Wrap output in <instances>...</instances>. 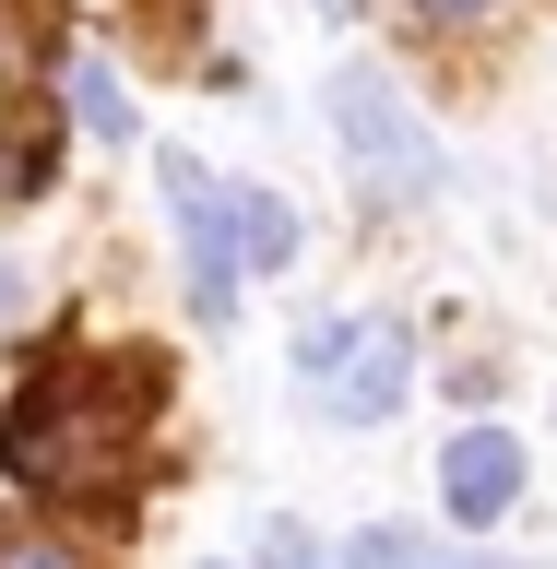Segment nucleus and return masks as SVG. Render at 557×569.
<instances>
[{"label": "nucleus", "mask_w": 557, "mask_h": 569, "mask_svg": "<svg viewBox=\"0 0 557 569\" xmlns=\"http://www.w3.org/2000/svg\"><path fill=\"white\" fill-rule=\"evenodd\" d=\"M167 416V368L155 356H48L24 391H12V416H0V475L24 498H60V510H119L142 475V439Z\"/></svg>", "instance_id": "nucleus-1"}, {"label": "nucleus", "mask_w": 557, "mask_h": 569, "mask_svg": "<svg viewBox=\"0 0 557 569\" xmlns=\"http://www.w3.org/2000/svg\"><path fill=\"white\" fill-rule=\"evenodd\" d=\"M332 142H345V167L380 190V202H439L451 190V142L427 131L416 107H404V83L368 60L332 71Z\"/></svg>", "instance_id": "nucleus-2"}, {"label": "nucleus", "mask_w": 557, "mask_h": 569, "mask_svg": "<svg viewBox=\"0 0 557 569\" xmlns=\"http://www.w3.org/2000/svg\"><path fill=\"white\" fill-rule=\"evenodd\" d=\"M297 380H309V403L332 427H380L416 391V332L391 309H345V320H320L309 345H297Z\"/></svg>", "instance_id": "nucleus-3"}, {"label": "nucleus", "mask_w": 557, "mask_h": 569, "mask_svg": "<svg viewBox=\"0 0 557 569\" xmlns=\"http://www.w3.org/2000/svg\"><path fill=\"white\" fill-rule=\"evenodd\" d=\"M167 213H178V249H190V309L202 320H238V226H226V178L167 154Z\"/></svg>", "instance_id": "nucleus-4"}, {"label": "nucleus", "mask_w": 557, "mask_h": 569, "mask_svg": "<svg viewBox=\"0 0 557 569\" xmlns=\"http://www.w3.org/2000/svg\"><path fill=\"white\" fill-rule=\"evenodd\" d=\"M439 498H451V522H498V510L523 498V439H498V427H451V451H439Z\"/></svg>", "instance_id": "nucleus-5"}, {"label": "nucleus", "mask_w": 557, "mask_h": 569, "mask_svg": "<svg viewBox=\"0 0 557 569\" xmlns=\"http://www.w3.org/2000/svg\"><path fill=\"white\" fill-rule=\"evenodd\" d=\"M345 569H510V558H462V546H439V533H416V522H368L345 546Z\"/></svg>", "instance_id": "nucleus-6"}, {"label": "nucleus", "mask_w": 557, "mask_h": 569, "mask_svg": "<svg viewBox=\"0 0 557 569\" xmlns=\"http://www.w3.org/2000/svg\"><path fill=\"white\" fill-rule=\"evenodd\" d=\"M226 226H238V261H297V202L285 190H226Z\"/></svg>", "instance_id": "nucleus-7"}, {"label": "nucleus", "mask_w": 557, "mask_h": 569, "mask_svg": "<svg viewBox=\"0 0 557 569\" xmlns=\"http://www.w3.org/2000/svg\"><path fill=\"white\" fill-rule=\"evenodd\" d=\"M60 96H71V119H83L96 142H131V96H119V71H107V60H71Z\"/></svg>", "instance_id": "nucleus-8"}, {"label": "nucleus", "mask_w": 557, "mask_h": 569, "mask_svg": "<svg viewBox=\"0 0 557 569\" xmlns=\"http://www.w3.org/2000/svg\"><path fill=\"white\" fill-rule=\"evenodd\" d=\"M0 569H83V546L48 522H0Z\"/></svg>", "instance_id": "nucleus-9"}, {"label": "nucleus", "mask_w": 557, "mask_h": 569, "mask_svg": "<svg viewBox=\"0 0 557 569\" xmlns=\"http://www.w3.org/2000/svg\"><path fill=\"white\" fill-rule=\"evenodd\" d=\"M36 60H48V48H36L24 0H0V96H24V83H36Z\"/></svg>", "instance_id": "nucleus-10"}, {"label": "nucleus", "mask_w": 557, "mask_h": 569, "mask_svg": "<svg viewBox=\"0 0 557 569\" xmlns=\"http://www.w3.org/2000/svg\"><path fill=\"white\" fill-rule=\"evenodd\" d=\"M261 569H320V546H309V522H273V533H261Z\"/></svg>", "instance_id": "nucleus-11"}, {"label": "nucleus", "mask_w": 557, "mask_h": 569, "mask_svg": "<svg viewBox=\"0 0 557 569\" xmlns=\"http://www.w3.org/2000/svg\"><path fill=\"white\" fill-rule=\"evenodd\" d=\"M12 320H24V273H12V261H0V332H12Z\"/></svg>", "instance_id": "nucleus-12"}, {"label": "nucleus", "mask_w": 557, "mask_h": 569, "mask_svg": "<svg viewBox=\"0 0 557 569\" xmlns=\"http://www.w3.org/2000/svg\"><path fill=\"white\" fill-rule=\"evenodd\" d=\"M416 12L427 24H462V12H487V0H416Z\"/></svg>", "instance_id": "nucleus-13"}]
</instances>
